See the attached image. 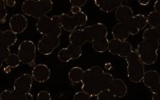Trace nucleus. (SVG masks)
Segmentation results:
<instances>
[{"instance_id": "nucleus-23", "label": "nucleus", "mask_w": 160, "mask_h": 100, "mask_svg": "<svg viewBox=\"0 0 160 100\" xmlns=\"http://www.w3.org/2000/svg\"><path fill=\"white\" fill-rule=\"evenodd\" d=\"M142 39L160 40V25L146 29L142 34Z\"/></svg>"}, {"instance_id": "nucleus-19", "label": "nucleus", "mask_w": 160, "mask_h": 100, "mask_svg": "<svg viewBox=\"0 0 160 100\" xmlns=\"http://www.w3.org/2000/svg\"><path fill=\"white\" fill-rule=\"evenodd\" d=\"M109 89L111 90L114 96L117 98H122L125 97L128 92L127 85L125 83V81L121 78H114Z\"/></svg>"}, {"instance_id": "nucleus-2", "label": "nucleus", "mask_w": 160, "mask_h": 100, "mask_svg": "<svg viewBox=\"0 0 160 100\" xmlns=\"http://www.w3.org/2000/svg\"><path fill=\"white\" fill-rule=\"evenodd\" d=\"M52 8V0H25L21 6L23 14L35 19L47 15Z\"/></svg>"}, {"instance_id": "nucleus-17", "label": "nucleus", "mask_w": 160, "mask_h": 100, "mask_svg": "<svg viewBox=\"0 0 160 100\" xmlns=\"http://www.w3.org/2000/svg\"><path fill=\"white\" fill-rule=\"evenodd\" d=\"M28 20L25 14H14L9 20V28L15 34H22L27 29Z\"/></svg>"}, {"instance_id": "nucleus-27", "label": "nucleus", "mask_w": 160, "mask_h": 100, "mask_svg": "<svg viewBox=\"0 0 160 100\" xmlns=\"http://www.w3.org/2000/svg\"><path fill=\"white\" fill-rule=\"evenodd\" d=\"M95 98L98 100H113L116 98V97L114 96L110 89H105V90L101 91L98 95H96Z\"/></svg>"}, {"instance_id": "nucleus-33", "label": "nucleus", "mask_w": 160, "mask_h": 100, "mask_svg": "<svg viewBox=\"0 0 160 100\" xmlns=\"http://www.w3.org/2000/svg\"><path fill=\"white\" fill-rule=\"evenodd\" d=\"M5 3L8 7H14L16 4V0H5Z\"/></svg>"}, {"instance_id": "nucleus-15", "label": "nucleus", "mask_w": 160, "mask_h": 100, "mask_svg": "<svg viewBox=\"0 0 160 100\" xmlns=\"http://www.w3.org/2000/svg\"><path fill=\"white\" fill-rule=\"evenodd\" d=\"M83 54V50L81 46H78L70 44L68 46L62 48L58 53V57L62 62H68V61L78 59Z\"/></svg>"}, {"instance_id": "nucleus-3", "label": "nucleus", "mask_w": 160, "mask_h": 100, "mask_svg": "<svg viewBox=\"0 0 160 100\" xmlns=\"http://www.w3.org/2000/svg\"><path fill=\"white\" fill-rule=\"evenodd\" d=\"M159 40H143L137 46V52L144 65L151 66L158 60V50L159 49Z\"/></svg>"}, {"instance_id": "nucleus-18", "label": "nucleus", "mask_w": 160, "mask_h": 100, "mask_svg": "<svg viewBox=\"0 0 160 100\" xmlns=\"http://www.w3.org/2000/svg\"><path fill=\"white\" fill-rule=\"evenodd\" d=\"M32 77L34 80L36 81L37 83H46L47 81L49 80L51 77V70L47 65L45 64H38L36 65L32 70Z\"/></svg>"}, {"instance_id": "nucleus-8", "label": "nucleus", "mask_w": 160, "mask_h": 100, "mask_svg": "<svg viewBox=\"0 0 160 100\" xmlns=\"http://www.w3.org/2000/svg\"><path fill=\"white\" fill-rule=\"evenodd\" d=\"M33 77L28 73H24L15 79L14 83V100H23L25 95L31 92L33 85Z\"/></svg>"}, {"instance_id": "nucleus-4", "label": "nucleus", "mask_w": 160, "mask_h": 100, "mask_svg": "<svg viewBox=\"0 0 160 100\" xmlns=\"http://www.w3.org/2000/svg\"><path fill=\"white\" fill-rule=\"evenodd\" d=\"M36 27L37 31L42 36H54L60 37L62 31L61 17L59 15H54L51 18L47 15H44L38 19Z\"/></svg>"}, {"instance_id": "nucleus-22", "label": "nucleus", "mask_w": 160, "mask_h": 100, "mask_svg": "<svg viewBox=\"0 0 160 100\" xmlns=\"http://www.w3.org/2000/svg\"><path fill=\"white\" fill-rule=\"evenodd\" d=\"M83 74H84V71L81 67H72L68 72L69 80L71 81L72 83H82Z\"/></svg>"}, {"instance_id": "nucleus-9", "label": "nucleus", "mask_w": 160, "mask_h": 100, "mask_svg": "<svg viewBox=\"0 0 160 100\" xmlns=\"http://www.w3.org/2000/svg\"><path fill=\"white\" fill-rule=\"evenodd\" d=\"M17 34L11 30L0 31V66H3V61L11 54L9 47L17 41Z\"/></svg>"}, {"instance_id": "nucleus-16", "label": "nucleus", "mask_w": 160, "mask_h": 100, "mask_svg": "<svg viewBox=\"0 0 160 100\" xmlns=\"http://www.w3.org/2000/svg\"><path fill=\"white\" fill-rule=\"evenodd\" d=\"M142 82L152 93L160 92V74L157 71L148 70L145 72Z\"/></svg>"}, {"instance_id": "nucleus-12", "label": "nucleus", "mask_w": 160, "mask_h": 100, "mask_svg": "<svg viewBox=\"0 0 160 100\" xmlns=\"http://www.w3.org/2000/svg\"><path fill=\"white\" fill-rule=\"evenodd\" d=\"M139 32V30L136 28L132 22V20L128 22H118L112 28V36L115 39L126 40L131 35L135 36Z\"/></svg>"}, {"instance_id": "nucleus-11", "label": "nucleus", "mask_w": 160, "mask_h": 100, "mask_svg": "<svg viewBox=\"0 0 160 100\" xmlns=\"http://www.w3.org/2000/svg\"><path fill=\"white\" fill-rule=\"evenodd\" d=\"M94 38V27L88 25L83 29H77L72 31L69 35L70 44L82 46L86 42H92Z\"/></svg>"}, {"instance_id": "nucleus-26", "label": "nucleus", "mask_w": 160, "mask_h": 100, "mask_svg": "<svg viewBox=\"0 0 160 100\" xmlns=\"http://www.w3.org/2000/svg\"><path fill=\"white\" fill-rule=\"evenodd\" d=\"M20 62L21 61H20V59H19L18 54H14V53H11L5 61L6 65L10 68L18 67L20 64Z\"/></svg>"}, {"instance_id": "nucleus-21", "label": "nucleus", "mask_w": 160, "mask_h": 100, "mask_svg": "<svg viewBox=\"0 0 160 100\" xmlns=\"http://www.w3.org/2000/svg\"><path fill=\"white\" fill-rule=\"evenodd\" d=\"M115 16L118 22H128L133 18V10L128 5H122L116 8Z\"/></svg>"}, {"instance_id": "nucleus-38", "label": "nucleus", "mask_w": 160, "mask_h": 100, "mask_svg": "<svg viewBox=\"0 0 160 100\" xmlns=\"http://www.w3.org/2000/svg\"><path fill=\"white\" fill-rule=\"evenodd\" d=\"M152 98L153 100H160V92L156 93H153Z\"/></svg>"}, {"instance_id": "nucleus-32", "label": "nucleus", "mask_w": 160, "mask_h": 100, "mask_svg": "<svg viewBox=\"0 0 160 100\" xmlns=\"http://www.w3.org/2000/svg\"><path fill=\"white\" fill-rule=\"evenodd\" d=\"M88 0H69L70 3L72 6H77V7H83L85 4Z\"/></svg>"}, {"instance_id": "nucleus-35", "label": "nucleus", "mask_w": 160, "mask_h": 100, "mask_svg": "<svg viewBox=\"0 0 160 100\" xmlns=\"http://www.w3.org/2000/svg\"><path fill=\"white\" fill-rule=\"evenodd\" d=\"M153 8H154L155 11L159 12L160 13V0H157L154 3V5H153Z\"/></svg>"}, {"instance_id": "nucleus-37", "label": "nucleus", "mask_w": 160, "mask_h": 100, "mask_svg": "<svg viewBox=\"0 0 160 100\" xmlns=\"http://www.w3.org/2000/svg\"><path fill=\"white\" fill-rule=\"evenodd\" d=\"M33 99V95L31 94V93H28L26 94L25 95V97H24V99L23 100H32Z\"/></svg>"}, {"instance_id": "nucleus-14", "label": "nucleus", "mask_w": 160, "mask_h": 100, "mask_svg": "<svg viewBox=\"0 0 160 100\" xmlns=\"http://www.w3.org/2000/svg\"><path fill=\"white\" fill-rule=\"evenodd\" d=\"M60 45V37L43 36L37 44V50L44 56H49Z\"/></svg>"}, {"instance_id": "nucleus-28", "label": "nucleus", "mask_w": 160, "mask_h": 100, "mask_svg": "<svg viewBox=\"0 0 160 100\" xmlns=\"http://www.w3.org/2000/svg\"><path fill=\"white\" fill-rule=\"evenodd\" d=\"M5 0H0V23L4 24L8 16V11L6 8Z\"/></svg>"}, {"instance_id": "nucleus-24", "label": "nucleus", "mask_w": 160, "mask_h": 100, "mask_svg": "<svg viewBox=\"0 0 160 100\" xmlns=\"http://www.w3.org/2000/svg\"><path fill=\"white\" fill-rule=\"evenodd\" d=\"M132 22L136 28L139 31H141V30H143L147 27L148 19L143 14H137V15L133 16V18L132 19Z\"/></svg>"}, {"instance_id": "nucleus-7", "label": "nucleus", "mask_w": 160, "mask_h": 100, "mask_svg": "<svg viewBox=\"0 0 160 100\" xmlns=\"http://www.w3.org/2000/svg\"><path fill=\"white\" fill-rule=\"evenodd\" d=\"M61 24L62 28L65 31L72 32L77 30L78 27H82L86 25L88 22V16L84 12L81 11L78 14L70 15L68 14H62Z\"/></svg>"}, {"instance_id": "nucleus-34", "label": "nucleus", "mask_w": 160, "mask_h": 100, "mask_svg": "<svg viewBox=\"0 0 160 100\" xmlns=\"http://www.w3.org/2000/svg\"><path fill=\"white\" fill-rule=\"evenodd\" d=\"M71 12H72V14H78L81 12V8L80 7H77V6H72V8H71Z\"/></svg>"}, {"instance_id": "nucleus-5", "label": "nucleus", "mask_w": 160, "mask_h": 100, "mask_svg": "<svg viewBox=\"0 0 160 100\" xmlns=\"http://www.w3.org/2000/svg\"><path fill=\"white\" fill-rule=\"evenodd\" d=\"M127 61V77L131 82L134 83H139L142 82L145 67L143 62L138 56L137 50H132V53L126 58Z\"/></svg>"}, {"instance_id": "nucleus-31", "label": "nucleus", "mask_w": 160, "mask_h": 100, "mask_svg": "<svg viewBox=\"0 0 160 100\" xmlns=\"http://www.w3.org/2000/svg\"><path fill=\"white\" fill-rule=\"evenodd\" d=\"M37 99L38 100H51L52 99V96L48 91L43 90L41 92L38 93L37 94Z\"/></svg>"}, {"instance_id": "nucleus-25", "label": "nucleus", "mask_w": 160, "mask_h": 100, "mask_svg": "<svg viewBox=\"0 0 160 100\" xmlns=\"http://www.w3.org/2000/svg\"><path fill=\"white\" fill-rule=\"evenodd\" d=\"M148 24L151 27H154L160 25V13L153 10L151 11L148 14Z\"/></svg>"}, {"instance_id": "nucleus-30", "label": "nucleus", "mask_w": 160, "mask_h": 100, "mask_svg": "<svg viewBox=\"0 0 160 100\" xmlns=\"http://www.w3.org/2000/svg\"><path fill=\"white\" fill-rule=\"evenodd\" d=\"M1 100H14V92L13 90H3L0 94Z\"/></svg>"}, {"instance_id": "nucleus-13", "label": "nucleus", "mask_w": 160, "mask_h": 100, "mask_svg": "<svg viewBox=\"0 0 160 100\" xmlns=\"http://www.w3.org/2000/svg\"><path fill=\"white\" fill-rule=\"evenodd\" d=\"M132 46L129 41L122 40H117L113 38L109 41V46H108V51L120 57L127 58L130 54L132 51Z\"/></svg>"}, {"instance_id": "nucleus-6", "label": "nucleus", "mask_w": 160, "mask_h": 100, "mask_svg": "<svg viewBox=\"0 0 160 100\" xmlns=\"http://www.w3.org/2000/svg\"><path fill=\"white\" fill-rule=\"evenodd\" d=\"M94 27V38L92 40V47L94 51L99 53L108 50L109 40H108V30L102 23H96L93 25Z\"/></svg>"}, {"instance_id": "nucleus-20", "label": "nucleus", "mask_w": 160, "mask_h": 100, "mask_svg": "<svg viewBox=\"0 0 160 100\" xmlns=\"http://www.w3.org/2000/svg\"><path fill=\"white\" fill-rule=\"evenodd\" d=\"M124 0H94V3L101 11L110 13L122 5Z\"/></svg>"}, {"instance_id": "nucleus-1", "label": "nucleus", "mask_w": 160, "mask_h": 100, "mask_svg": "<svg viewBox=\"0 0 160 100\" xmlns=\"http://www.w3.org/2000/svg\"><path fill=\"white\" fill-rule=\"evenodd\" d=\"M114 78L110 72H105L102 67L93 66L84 71L82 80V90L95 97L99 93L109 89Z\"/></svg>"}, {"instance_id": "nucleus-29", "label": "nucleus", "mask_w": 160, "mask_h": 100, "mask_svg": "<svg viewBox=\"0 0 160 100\" xmlns=\"http://www.w3.org/2000/svg\"><path fill=\"white\" fill-rule=\"evenodd\" d=\"M93 98L94 97H92L91 95H89L83 90L81 92L76 93L73 96V100H90Z\"/></svg>"}, {"instance_id": "nucleus-10", "label": "nucleus", "mask_w": 160, "mask_h": 100, "mask_svg": "<svg viewBox=\"0 0 160 100\" xmlns=\"http://www.w3.org/2000/svg\"><path fill=\"white\" fill-rule=\"evenodd\" d=\"M37 46L31 40H24L19 45L18 56L24 64L33 66L36 57Z\"/></svg>"}, {"instance_id": "nucleus-36", "label": "nucleus", "mask_w": 160, "mask_h": 100, "mask_svg": "<svg viewBox=\"0 0 160 100\" xmlns=\"http://www.w3.org/2000/svg\"><path fill=\"white\" fill-rule=\"evenodd\" d=\"M138 3L140 5L146 6L150 3V0H138Z\"/></svg>"}]
</instances>
